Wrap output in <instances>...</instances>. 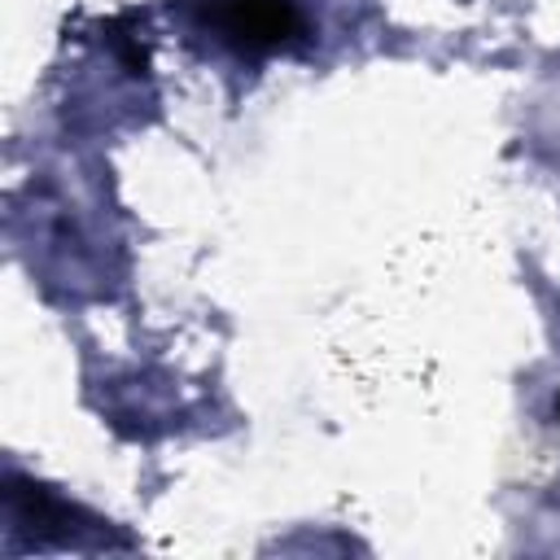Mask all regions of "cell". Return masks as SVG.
<instances>
[{
	"label": "cell",
	"mask_w": 560,
	"mask_h": 560,
	"mask_svg": "<svg viewBox=\"0 0 560 560\" xmlns=\"http://www.w3.org/2000/svg\"><path fill=\"white\" fill-rule=\"evenodd\" d=\"M219 26L245 48H276L302 31V13L293 0H223Z\"/></svg>",
	"instance_id": "obj_1"
},
{
	"label": "cell",
	"mask_w": 560,
	"mask_h": 560,
	"mask_svg": "<svg viewBox=\"0 0 560 560\" xmlns=\"http://www.w3.org/2000/svg\"><path fill=\"white\" fill-rule=\"evenodd\" d=\"M556 407H560V402H556Z\"/></svg>",
	"instance_id": "obj_2"
}]
</instances>
